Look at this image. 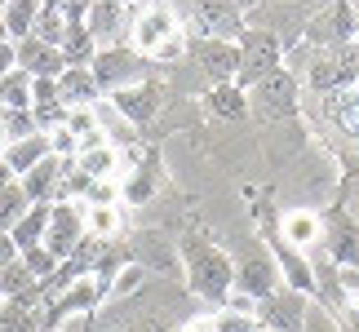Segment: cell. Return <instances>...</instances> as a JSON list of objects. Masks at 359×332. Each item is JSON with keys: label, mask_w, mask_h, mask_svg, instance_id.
Here are the masks:
<instances>
[{"label": "cell", "mask_w": 359, "mask_h": 332, "mask_svg": "<svg viewBox=\"0 0 359 332\" xmlns=\"http://www.w3.org/2000/svg\"><path fill=\"white\" fill-rule=\"evenodd\" d=\"M129 45L142 53L147 62H173V58H182L187 36H182V13H177V5H169V0H147V5L133 13Z\"/></svg>", "instance_id": "6da1fadb"}, {"label": "cell", "mask_w": 359, "mask_h": 332, "mask_svg": "<svg viewBox=\"0 0 359 332\" xmlns=\"http://www.w3.org/2000/svg\"><path fill=\"white\" fill-rule=\"evenodd\" d=\"M182 261H187V284H191L196 297L217 301V306L231 297V288H236V261H231L222 248H213L204 240H187Z\"/></svg>", "instance_id": "7a4b0ae2"}, {"label": "cell", "mask_w": 359, "mask_h": 332, "mask_svg": "<svg viewBox=\"0 0 359 332\" xmlns=\"http://www.w3.org/2000/svg\"><path fill=\"white\" fill-rule=\"evenodd\" d=\"M306 85L315 93H337L359 85V40H346L337 49H315L306 62Z\"/></svg>", "instance_id": "3957f363"}, {"label": "cell", "mask_w": 359, "mask_h": 332, "mask_svg": "<svg viewBox=\"0 0 359 332\" xmlns=\"http://www.w3.org/2000/svg\"><path fill=\"white\" fill-rule=\"evenodd\" d=\"M236 49H240V71H236L240 89H253L257 80H266L271 71H280V58H284L280 36L257 32V27H244V36L236 40Z\"/></svg>", "instance_id": "277c9868"}, {"label": "cell", "mask_w": 359, "mask_h": 332, "mask_svg": "<svg viewBox=\"0 0 359 332\" xmlns=\"http://www.w3.org/2000/svg\"><path fill=\"white\" fill-rule=\"evenodd\" d=\"M248 98V116L257 120H284L297 111V71H288V67H280V71H271L266 80H257L253 89H244Z\"/></svg>", "instance_id": "5b68a950"}, {"label": "cell", "mask_w": 359, "mask_h": 332, "mask_svg": "<svg viewBox=\"0 0 359 332\" xmlns=\"http://www.w3.org/2000/svg\"><path fill=\"white\" fill-rule=\"evenodd\" d=\"M85 209H89L85 200H76V204H72V200H58V204H53L40 248H49L58 261H72L76 248L85 244V235H89V230H85Z\"/></svg>", "instance_id": "8992f818"}, {"label": "cell", "mask_w": 359, "mask_h": 332, "mask_svg": "<svg viewBox=\"0 0 359 332\" xmlns=\"http://www.w3.org/2000/svg\"><path fill=\"white\" fill-rule=\"evenodd\" d=\"M98 76V89L102 93H116V89H129V85H142V71H147V58L137 53L133 45H111V49H98V58L89 67Z\"/></svg>", "instance_id": "52a82bcc"}, {"label": "cell", "mask_w": 359, "mask_h": 332, "mask_svg": "<svg viewBox=\"0 0 359 332\" xmlns=\"http://www.w3.org/2000/svg\"><path fill=\"white\" fill-rule=\"evenodd\" d=\"M302 40H306L311 49H337V45H346V40H355V5L351 0H333L328 9L311 13Z\"/></svg>", "instance_id": "ba28073f"}, {"label": "cell", "mask_w": 359, "mask_h": 332, "mask_svg": "<svg viewBox=\"0 0 359 332\" xmlns=\"http://www.w3.org/2000/svg\"><path fill=\"white\" fill-rule=\"evenodd\" d=\"M191 62L196 71L213 85H236V71H240V49L231 40H213V36H200L191 40Z\"/></svg>", "instance_id": "9c48e42d"}, {"label": "cell", "mask_w": 359, "mask_h": 332, "mask_svg": "<svg viewBox=\"0 0 359 332\" xmlns=\"http://www.w3.org/2000/svg\"><path fill=\"white\" fill-rule=\"evenodd\" d=\"M236 261V288L240 293H248V297H271L275 288H280V266H275V253H266L262 244H253V248H244L240 257H231Z\"/></svg>", "instance_id": "30bf717a"}, {"label": "cell", "mask_w": 359, "mask_h": 332, "mask_svg": "<svg viewBox=\"0 0 359 332\" xmlns=\"http://www.w3.org/2000/svg\"><path fill=\"white\" fill-rule=\"evenodd\" d=\"M306 310H311V297L297 293V288L280 284L271 297H262L257 306V324H266L275 332H302V324H306Z\"/></svg>", "instance_id": "8fae6325"}, {"label": "cell", "mask_w": 359, "mask_h": 332, "mask_svg": "<svg viewBox=\"0 0 359 332\" xmlns=\"http://www.w3.org/2000/svg\"><path fill=\"white\" fill-rule=\"evenodd\" d=\"M324 257L333 261L337 270H351V266H359V221L351 217V213H333L324 221Z\"/></svg>", "instance_id": "7c38bea8"}, {"label": "cell", "mask_w": 359, "mask_h": 332, "mask_svg": "<svg viewBox=\"0 0 359 332\" xmlns=\"http://www.w3.org/2000/svg\"><path fill=\"white\" fill-rule=\"evenodd\" d=\"M196 18L213 40H231V45H236L244 36V27H248L240 0H196Z\"/></svg>", "instance_id": "4fadbf2b"}, {"label": "cell", "mask_w": 359, "mask_h": 332, "mask_svg": "<svg viewBox=\"0 0 359 332\" xmlns=\"http://www.w3.org/2000/svg\"><path fill=\"white\" fill-rule=\"evenodd\" d=\"M129 27H133V18H124V5H116V0H93L85 13V32L98 45H124Z\"/></svg>", "instance_id": "5bb4252c"}, {"label": "cell", "mask_w": 359, "mask_h": 332, "mask_svg": "<svg viewBox=\"0 0 359 332\" xmlns=\"http://www.w3.org/2000/svg\"><path fill=\"white\" fill-rule=\"evenodd\" d=\"M18 71L32 76V80H58L67 71V58H62V49L27 36V40H18Z\"/></svg>", "instance_id": "9a60e30c"}, {"label": "cell", "mask_w": 359, "mask_h": 332, "mask_svg": "<svg viewBox=\"0 0 359 332\" xmlns=\"http://www.w3.org/2000/svg\"><path fill=\"white\" fill-rule=\"evenodd\" d=\"M160 85H151V80H142V85H129V89H116L111 93V106L120 111L129 124H147V120H156V111H160Z\"/></svg>", "instance_id": "2e32d148"}, {"label": "cell", "mask_w": 359, "mask_h": 332, "mask_svg": "<svg viewBox=\"0 0 359 332\" xmlns=\"http://www.w3.org/2000/svg\"><path fill=\"white\" fill-rule=\"evenodd\" d=\"M58 85V102L62 111H76V106H93L102 98V89H98V76L89 71V67H67V71L53 80Z\"/></svg>", "instance_id": "e0dca14e"}, {"label": "cell", "mask_w": 359, "mask_h": 332, "mask_svg": "<svg viewBox=\"0 0 359 332\" xmlns=\"http://www.w3.org/2000/svg\"><path fill=\"white\" fill-rule=\"evenodd\" d=\"M62 164L67 160H58V155H45L36 164V169H27L18 182H22V191H27V200L32 204H58V186H62Z\"/></svg>", "instance_id": "ac0fdd59"}, {"label": "cell", "mask_w": 359, "mask_h": 332, "mask_svg": "<svg viewBox=\"0 0 359 332\" xmlns=\"http://www.w3.org/2000/svg\"><path fill=\"white\" fill-rule=\"evenodd\" d=\"M320 102H324V116L333 120V129L359 146V85L337 89V93H320Z\"/></svg>", "instance_id": "d6986e66"}, {"label": "cell", "mask_w": 359, "mask_h": 332, "mask_svg": "<svg viewBox=\"0 0 359 332\" xmlns=\"http://www.w3.org/2000/svg\"><path fill=\"white\" fill-rule=\"evenodd\" d=\"M324 240V217L320 213H311V209H297V213H288L284 217V244L288 248H315Z\"/></svg>", "instance_id": "ffe728a7"}, {"label": "cell", "mask_w": 359, "mask_h": 332, "mask_svg": "<svg viewBox=\"0 0 359 332\" xmlns=\"http://www.w3.org/2000/svg\"><path fill=\"white\" fill-rule=\"evenodd\" d=\"M45 155H49V137L45 133H32V137H22V142L5 146V164L13 169V177H22L27 169H36Z\"/></svg>", "instance_id": "44dd1931"}, {"label": "cell", "mask_w": 359, "mask_h": 332, "mask_svg": "<svg viewBox=\"0 0 359 332\" xmlns=\"http://www.w3.org/2000/svg\"><path fill=\"white\" fill-rule=\"evenodd\" d=\"M204 106H209L217 120H244L248 116V98H244L240 85H213L204 93Z\"/></svg>", "instance_id": "7402d4cb"}, {"label": "cell", "mask_w": 359, "mask_h": 332, "mask_svg": "<svg viewBox=\"0 0 359 332\" xmlns=\"http://www.w3.org/2000/svg\"><path fill=\"white\" fill-rule=\"evenodd\" d=\"M76 169L89 173V177H116V173H120V151H116L111 142L85 146V151H76Z\"/></svg>", "instance_id": "603a6c76"}, {"label": "cell", "mask_w": 359, "mask_h": 332, "mask_svg": "<svg viewBox=\"0 0 359 332\" xmlns=\"http://www.w3.org/2000/svg\"><path fill=\"white\" fill-rule=\"evenodd\" d=\"M49 209H53V204H32V209H27V217H22L18 226L9 230V240L18 244V253H22V248H36L40 240H45V226H49Z\"/></svg>", "instance_id": "cb8c5ba5"}, {"label": "cell", "mask_w": 359, "mask_h": 332, "mask_svg": "<svg viewBox=\"0 0 359 332\" xmlns=\"http://www.w3.org/2000/svg\"><path fill=\"white\" fill-rule=\"evenodd\" d=\"M36 18H40V0H5V32L13 40H27L36 32Z\"/></svg>", "instance_id": "d4e9b609"}, {"label": "cell", "mask_w": 359, "mask_h": 332, "mask_svg": "<svg viewBox=\"0 0 359 332\" xmlns=\"http://www.w3.org/2000/svg\"><path fill=\"white\" fill-rule=\"evenodd\" d=\"M36 284H40V279H36L32 270H27V261H22V257H13L9 266L0 270V297H5V301H13V297H27Z\"/></svg>", "instance_id": "484cf974"}, {"label": "cell", "mask_w": 359, "mask_h": 332, "mask_svg": "<svg viewBox=\"0 0 359 332\" xmlns=\"http://www.w3.org/2000/svg\"><path fill=\"white\" fill-rule=\"evenodd\" d=\"M27 209H32V200H27L22 182H9L5 191H0V230H13L27 217Z\"/></svg>", "instance_id": "4316f807"}, {"label": "cell", "mask_w": 359, "mask_h": 332, "mask_svg": "<svg viewBox=\"0 0 359 332\" xmlns=\"http://www.w3.org/2000/svg\"><path fill=\"white\" fill-rule=\"evenodd\" d=\"M62 58H67V67H93V58H98V40H93L85 27H76V32L62 40Z\"/></svg>", "instance_id": "83f0119b"}, {"label": "cell", "mask_w": 359, "mask_h": 332, "mask_svg": "<svg viewBox=\"0 0 359 332\" xmlns=\"http://www.w3.org/2000/svg\"><path fill=\"white\" fill-rule=\"evenodd\" d=\"M85 204L89 209H111V204H120V177H93L89 191H85Z\"/></svg>", "instance_id": "f1b7e54d"}, {"label": "cell", "mask_w": 359, "mask_h": 332, "mask_svg": "<svg viewBox=\"0 0 359 332\" xmlns=\"http://www.w3.org/2000/svg\"><path fill=\"white\" fill-rule=\"evenodd\" d=\"M85 230L93 235V240H111V235L120 230L116 204H111V209H85Z\"/></svg>", "instance_id": "f546056e"}, {"label": "cell", "mask_w": 359, "mask_h": 332, "mask_svg": "<svg viewBox=\"0 0 359 332\" xmlns=\"http://www.w3.org/2000/svg\"><path fill=\"white\" fill-rule=\"evenodd\" d=\"M18 257L27 261V270H32V275H36V279H49V275H53V270H58V266H62V261H58V257H53V253H49V248H40V244H36V248H22V253H18Z\"/></svg>", "instance_id": "4dcf8cb0"}, {"label": "cell", "mask_w": 359, "mask_h": 332, "mask_svg": "<svg viewBox=\"0 0 359 332\" xmlns=\"http://www.w3.org/2000/svg\"><path fill=\"white\" fill-rule=\"evenodd\" d=\"M0 124H5L9 142H22V137L40 133V124H36V116H32V111H5V116H0Z\"/></svg>", "instance_id": "1f68e13d"}, {"label": "cell", "mask_w": 359, "mask_h": 332, "mask_svg": "<svg viewBox=\"0 0 359 332\" xmlns=\"http://www.w3.org/2000/svg\"><path fill=\"white\" fill-rule=\"evenodd\" d=\"M137 284H142V266L137 261H129L116 279H111V301H120V297H133L137 293Z\"/></svg>", "instance_id": "d6a6232c"}, {"label": "cell", "mask_w": 359, "mask_h": 332, "mask_svg": "<svg viewBox=\"0 0 359 332\" xmlns=\"http://www.w3.org/2000/svg\"><path fill=\"white\" fill-rule=\"evenodd\" d=\"M302 332H341L337 319L328 314V306H320V301L311 297V310H306V324H302Z\"/></svg>", "instance_id": "836d02e7"}, {"label": "cell", "mask_w": 359, "mask_h": 332, "mask_svg": "<svg viewBox=\"0 0 359 332\" xmlns=\"http://www.w3.org/2000/svg\"><path fill=\"white\" fill-rule=\"evenodd\" d=\"M120 195L129 200V204H147L151 195H156V186H151V177H147V173H133L129 182H124V191H120Z\"/></svg>", "instance_id": "e575fe53"}, {"label": "cell", "mask_w": 359, "mask_h": 332, "mask_svg": "<svg viewBox=\"0 0 359 332\" xmlns=\"http://www.w3.org/2000/svg\"><path fill=\"white\" fill-rule=\"evenodd\" d=\"M328 314L337 319V328H341V332H359V306H351V301H341V306H333Z\"/></svg>", "instance_id": "d590c367"}, {"label": "cell", "mask_w": 359, "mask_h": 332, "mask_svg": "<svg viewBox=\"0 0 359 332\" xmlns=\"http://www.w3.org/2000/svg\"><path fill=\"white\" fill-rule=\"evenodd\" d=\"M18 71V45L13 40H0V80Z\"/></svg>", "instance_id": "8d00e7d4"}, {"label": "cell", "mask_w": 359, "mask_h": 332, "mask_svg": "<svg viewBox=\"0 0 359 332\" xmlns=\"http://www.w3.org/2000/svg\"><path fill=\"white\" fill-rule=\"evenodd\" d=\"M182 332H217V314H196V319H182Z\"/></svg>", "instance_id": "74e56055"}, {"label": "cell", "mask_w": 359, "mask_h": 332, "mask_svg": "<svg viewBox=\"0 0 359 332\" xmlns=\"http://www.w3.org/2000/svg\"><path fill=\"white\" fill-rule=\"evenodd\" d=\"M13 257H18V244L9 240V230H0V270H5Z\"/></svg>", "instance_id": "f35d334b"}, {"label": "cell", "mask_w": 359, "mask_h": 332, "mask_svg": "<svg viewBox=\"0 0 359 332\" xmlns=\"http://www.w3.org/2000/svg\"><path fill=\"white\" fill-rule=\"evenodd\" d=\"M293 5H297V9H302V13H306V18H311V13L328 9V5H333V0H293Z\"/></svg>", "instance_id": "ab89813d"}, {"label": "cell", "mask_w": 359, "mask_h": 332, "mask_svg": "<svg viewBox=\"0 0 359 332\" xmlns=\"http://www.w3.org/2000/svg\"><path fill=\"white\" fill-rule=\"evenodd\" d=\"M9 182H18V177H13V169H9V164H5V155H0V191H5Z\"/></svg>", "instance_id": "60d3db41"}, {"label": "cell", "mask_w": 359, "mask_h": 332, "mask_svg": "<svg viewBox=\"0 0 359 332\" xmlns=\"http://www.w3.org/2000/svg\"><path fill=\"white\" fill-rule=\"evenodd\" d=\"M351 217L359 221V186H351Z\"/></svg>", "instance_id": "b9f144b4"}, {"label": "cell", "mask_w": 359, "mask_h": 332, "mask_svg": "<svg viewBox=\"0 0 359 332\" xmlns=\"http://www.w3.org/2000/svg\"><path fill=\"white\" fill-rule=\"evenodd\" d=\"M129 332H169V328H160V324H142V328H129Z\"/></svg>", "instance_id": "7bdbcfd3"}, {"label": "cell", "mask_w": 359, "mask_h": 332, "mask_svg": "<svg viewBox=\"0 0 359 332\" xmlns=\"http://www.w3.org/2000/svg\"><path fill=\"white\" fill-rule=\"evenodd\" d=\"M5 146H9V133H5V124H0V155H5Z\"/></svg>", "instance_id": "ee69618b"}, {"label": "cell", "mask_w": 359, "mask_h": 332, "mask_svg": "<svg viewBox=\"0 0 359 332\" xmlns=\"http://www.w3.org/2000/svg\"><path fill=\"white\" fill-rule=\"evenodd\" d=\"M0 40H9V32H5V13H0Z\"/></svg>", "instance_id": "f6af8a7d"}, {"label": "cell", "mask_w": 359, "mask_h": 332, "mask_svg": "<svg viewBox=\"0 0 359 332\" xmlns=\"http://www.w3.org/2000/svg\"><path fill=\"white\" fill-rule=\"evenodd\" d=\"M244 5H253V9H257V5H266V0H240V9H244Z\"/></svg>", "instance_id": "bcb514c9"}, {"label": "cell", "mask_w": 359, "mask_h": 332, "mask_svg": "<svg viewBox=\"0 0 359 332\" xmlns=\"http://www.w3.org/2000/svg\"><path fill=\"white\" fill-rule=\"evenodd\" d=\"M253 332H275V328H266V324H257V328H253Z\"/></svg>", "instance_id": "7dc6e473"}, {"label": "cell", "mask_w": 359, "mask_h": 332, "mask_svg": "<svg viewBox=\"0 0 359 332\" xmlns=\"http://www.w3.org/2000/svg\"><path fill=\"white\" fill-rule=\"evenodd\" d=\"M0 13H5V0H0Z\"/></svg>", "instance_id": "c3c4849f"}, {"label": "cell", "mask_w": 359, "mask_h": 332, "mask_svg": "<svg viewBox=\"0 0 359 332\" xmlns=\"http://www.w3.org/2000/svg\"><path fill=\"white\" fill-rule=\"evenodd\" d=\"M0 310H5V297H0Z\"/></svg>", "instance_id": "681fc988"}, {"label": "cell", "mask_w": 359, "mask_h": 332, "mask_svg": "<svg viewBox=\"0 0 359 332\" xmlns=\"http://www.w3.org/2000/svg\"><path fill=\"white\" fill-rule=\"evenodd\" d=\"M116 5H129V0H116Z\"/></svg>", "instance_id": "f907efd6"}]
</instances>
